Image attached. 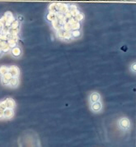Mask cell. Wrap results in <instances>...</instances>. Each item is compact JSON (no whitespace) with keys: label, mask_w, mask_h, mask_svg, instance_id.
<instances>
[{"label":"cell","mask_w":136,"mask_h":147,"mask_svg":"<svg viewBox=\"0 0 136 147\" xmlns=\"http://www.w3.org/2000/svg\"><path fill=\"white\" fill-rule=\"evenodd\" d=\"M46 19L56 37L65 42H70L82 37L84 14L77 5L54 3L50 4Z\"/></svg>","instance_id":"obj_1"},{"label":"cell","mask_w":136,"mask_h":147,"mask_svg":"<svg viewBox=\"0 0 136 147\" xmlns=\"http://www.w3.org/2000/svg\"><path fill=\"white\" fill-rule=\"evenodd\" d=\"M15 103L12 99H7L0 104V119H9L14 115Z\"/></svg>","instance_id":"obj_2"},{"label":"cell","mask_w":136,"mask_h":147,"mask_svg":"<svg viewBox=\"0 0 136 147\" xmlns=\"http://www.w3.org/2000/svg\"><path fill=\"white\" fill-rule=\"evenodd\" d=\"M117 127L121 131H124V132L129 131L132 127L131 121L130 118L127 117H120L117 120Z\"/></svg>","instance_id":"obj_3"},{"label":"cell","mask_w":136,"mask_h":147,"mask_svg":"<svg viewBox=\"0 0 136 147\" xmlns=\"http://www.w3.org/2000/svg\"><path fill=\"white\" fill-rule=\"evenodd\" d=\"M89 107H90V110L94 113H100L103 110V105L101 101L89 104Z\"/></svg>","instance_id":"obj_4"},{"label":"cell","mask_w":136,"mask_h":147,"mask_svg":"<svg viewBox=\"0 0 136 147\" xmlns=\"http://www.w3.org/2000/svg\"><path fill=\"white\" fill-rule=\"evenodd\" d=\"M101 94L98 92H97V91H93V92H92L91 94H89V104L95 103V102H98V101H101Z\"/></svg>","instance_id":"obj_5"},{"label":"cell","mask_w":136,"mask_h":147,"mask_svg":"<svg viewBox=\"0 0 136 147\" xmlns=\"http://www.w3.org/2000/svg\"><path fill=\"white\" fill-rule=\"evenodd\" d=\"M12 54L14 55V56H19L21 53H22V51H21V49H19V48L16 47V48H13L12 49Z\"/></svg>","instance_id":"obj_6"},{"label":"cell","mask_w":136,"mask_h":147,"mask_svg":"<svg viewBox=\"0 0 136 147\" xmlns=\"http://www.w3.org/2000/svg\"><path fill=\"white\" fill-rule=\"evenodd\" d=\"M130 71L133 72V73H135L136 71V63H133L131 67H130Z\"/></svg>","instance_id":"obj_7"}]
</instances>
